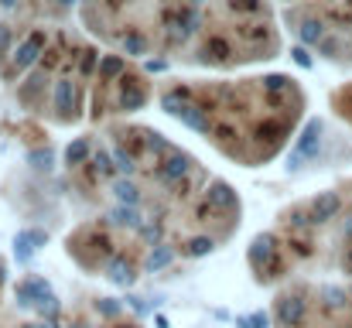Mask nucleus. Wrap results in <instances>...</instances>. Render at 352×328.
Segmentation results:
<instances>
[{
  "mask_svg": "<svg viewBox=\"0 0 352 328\" xmlns=\"http://www.w3.org/2000/svg\"><path fill=\"white\" fill-rule=\"evenodd\" d=\"M277 318H280L284 325H298V322L305 318V301H298V298L277 301Z\"/></svg>",
  "mask_w": 352,
  "mask_h": 328,
  "instance_id": "1",
  "label": "nucleus"
},
{
  "mask_svg": "<svg viewBox=\"0 0 352 328\" xmlns=\"http://www.w3.org/2000/svg\"><path fill=\"white\" fill-rule=\"evenodd\" d=\"M171 256H175V253H171V250H168V246H157V250H154V256H151V263H147V267H151V270H161V267H168V263H171Z\"/></svg>",
  "mask_w": 352,
  "mask_h": 328,
  "instance_id": "3",
  "label": "nucleus"
},
{
  "mask_svg": "<svg viewBox=\"0 0 352 328\" xmlns=\"http://www.w3.org/2000/svg\"><path fill=\"white\" fill-rule=\"evenodd\" d=\"M107 277H110L113 284H123V287L133 284V270H130L123 260H113V263H110V274H107Z\"/></svg>",
  "mask_w": 352,
  "mask_h": 328,
  "instance_id": "2",
  "label": "nucleus"
}]
</instances>
